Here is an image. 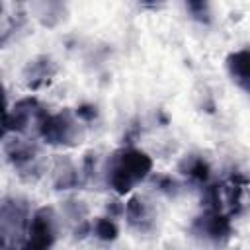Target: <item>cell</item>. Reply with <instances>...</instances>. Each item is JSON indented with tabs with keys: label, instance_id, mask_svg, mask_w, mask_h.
<instances>
[{
	"label": "cell",
	"instance_id": "1",
	"mask_svg": "<svg viewBox=\"0 0 250 250\" xmlns=\"http://www.w3.org/2000/svg\"><path fill=\"white\" fill-rule=\"evenodd\" d=\"M150 170V160L146 158L145 152L133 150V148H123L111 154L107 160V182L117 189V191H129L137 182H141L146 172Z\"/></svg>",
	"mask_w": 250,
	"mask_h": 250
},
{
	"label": "cell",
	"instance_id": "2",
	"mask_svg": "<svg viewBox=\"0 0 250 250\" xmlns=\"http://www.w3.org/2000/svg\"><path fill=\"white\" fill-rule=\"evenodd\" d=\"M143 2H146V4H160V2H166V0H143Z\"/></svg>",
	"mask_w": 250,
	"mask_h": 250
}]
</instances>
